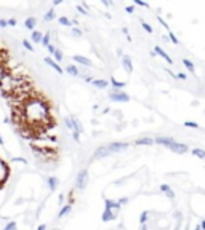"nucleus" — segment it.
I'll use <instances>...</instances> for the list:
<instances>
[{"label":"nucleus","instance_id":"1","mask_svg":"<svg viewBox=\"0 0 205 230\" xmlns=\"http://www.w3.org/2000/svg\"><path fill=\"white\" fill-rule=\"evenodd\" d=\"M19 160L26 161V160H23V158L15 155L13 150L7 145L5 136L0 131V203L3 201L7 190H8L11 181H13L15 166H16V163Z\"/></svg>","mask_w":205,"mask_h":230},{"label":"nucleus","instance_id":"2","mask_svg":"<svg viewBox=\"0 0 205 230\" xmlns=\"http://www.w3.org/2000/svg\"><path fill=\"white\" fill-rule=\"evenodd\" d=\"M108 150L111 153H119V152H124V150H127L130 147L128 142H111L109 145H106Z\"/></svg>","mask_w":205,"mask_h":230},{"label":"nucleus","instance_id":"3","mask_svg":"<svg viewBox=\"0 0 205 230\" xmlns=\"http://www.w3.org/2000/svg\"><path fill=\"white\" fill-rule=\"evenodd\" d=\"M109 99H111V101H116V102H127L130 98H128L127 93L117 90L116 93H109Z\"/></svg>","mask_w":205,"mask_h":230},{"label":"nucleus","instance_id":"4","mask_svg":"<svg viewBox=\"0 0 205 230\" xmlns=\"http://www.w3.org/2000/svg\"><path fill=\"white\" fill-rule=\"evenodd\" d=\"M168 149L175 153H188V150H189V147L186 144H181V142H176V141H173L172 144L168 145Z\"/></svg>","mask_w":205,"mask_h":230},{"label":"nucleus","instance_id":"5","mask_svg":"<svg viewBox=\"0 0 205 230\" xmlns=\"http://www.w3.org/2000/svg\"><path fill=\"white\" fill-rule=\"evenodd\" d=\"M87 179H88V171H87V169H82V171L79 173V176H77V182H76L77 189H80V190L85 189Z\"/></svg>","mask_w":205,"mask_h":230},{"label":"nucleus","instance_id":"6","mask_svg":"<svg viewBox=\"0 0 205 230\" xmlns=\"http://www.w3.org/2000/svg\"><path fill=\"white\" fill-rule=\"evenodd\" d=\"M156 54H159L160 58H164L165 61L168 62V64H173V59H172L170 56H168V54H167V51H164L159 45H156V46H154V51H151V56H156Z\"/></svg>","mask_w":205,"mask_h":230},{"label":"nucleus","instance_id":"7","mask_svg":"<svg viewBox=\"0 0 205 230\" xmlns=\"http://www.w3.org/2000/svg\"><path fill=\"white\" fill-rule=\"evenodd\" d=\"M122 66H124V69L127 70L128 74L133 72V64H132V58L128 56V54H124L122 56Z\"/></svg>","mask_w":205,"mask_h":230},{"label":"nucleus","instance_id":"8","mask_svg":"<svg viewBox=\"0 0 205 230\" xmlns=\"http://www.w3.org/2000/svg\"><path fill=\"white\" fill-rule=\"evenodd\" d=\"M116 214H117V213H114V211H111V209L106 208V209H104V213H102V216H101V219H102V222L114 221V219H116Z\"/></svg>","mask_w":205,"mask_h":230},{"label":"nucleus","instance_id":"9","mask_svg":"<svg viewBox=\"0 0 205 230\" xmlns=\"http://www.w3.org/2000/svg\"><path fill=\"white\" fill-rule=\"evenodd\" d=\"M111 155V152L108 150V147L106 145H102V147H98L96 152H95V158H102V157H108Z\"/></svg>","mask_w":205,"mask_h":230},{"label":"nucleus","instance_id":"10","mask_svg":"<svg viewBox=\"0 0 205 230\" xmlns=\"http://www.w3.org/2000/svg\"><path fill=\"white\" fill-rule=\"evenodd\" d=\"M104 203H106V208H108V209H111V211H114V213H119L120 205L117 203V201H114V200H104Z\"/></svg>","mask_w":205,"mask_h":230},{"label":"nucleus","instance_id":"11","mask_svg":"<svg viewBox=\"0 0 205 230\" xmlns=\"http://www.w3.org/2000/svg\"><path fill=\"white\" fill-rule=\"evenodd\" d=\"M160 190H162V192H164V193H165V195H167L168 198H172V200L176 197V193L173 192V190H172V187H170V185H168V184H162V185H160Z\"/></svg>","mask_w":205,"mask_h":230},{"label":"nucleus","instance_id":"12","mask_svg":"<svg viewBox=\"0 0 205 230\" xmlns=\"http://www.w3.org/2000/svg\"><path fill=\"white\" fill-rule=\"evenodd\" d=\"M156 144H160V145H165V147H168V145L173 142V137H156L154 139Z\"/></svg>","mask_w":205,"mask_h":230},{"label":"nucleus","instance_id":"13","mask_svg":"<svg viewBox=\"0 0 205 230\" xmlns=\"http://www.w3.org/2000/svg\"><path fill=\"white\" fill-rule=\"evenodd\" d=\"M136 145H152L154 144V139L152 137H140L138 141H135Z\"/></svg>","mask_w":205,"mask_h":230},{"label":"nucleus","instance_id":"14","mask_svg":"<svg viewBox=\"0 0 205 230\" xmlns=\"http://www.w3.org/2000/svg\"><path fill=\"white\" fill-rule=\"evenodd\" d=\"M45 62H47V64H48V66H51V67H53V69L56 70L58 74H63V69H61V67L58 66V64H56V62H55L51 58H45Z\"/></svg>","mask_w":205,"mask_h":230},{"label":"nucleus","instance_id":"15","mask_svg":"<svg viewBox=\"0 0 205 230\" xmlns=\"http://www.w3.org/2000/svg\"><path fill=\"white\" fill-rule=\"evenodd\" d=\"M24 26L29 30H34V27L37 26V19H35V18H27L26 21H24Z\"/></svg>","mask_w":205,"mask_h":230},{"label":"nucleus","instance_id":"16","mask_svg":"<svg viewBox=\"0 0 205 230\" xmlns=\"http://www.w3.org/2000/svg\"><path fill=\"white\" fill-rule=\"evenodd\" d=\"M72 59H74L76 62H79V64H84V66H90V64H92V62H90V59H87V58H84V56H77V54H76Z\"/></svg>","mask_w":205,"mask_h":230},{"label":"nucleus","instance_id":"17","mask_svg":"<svg viewBox=\"0 0 205 230\" xmlns=\"http://www.w3.org/2000/svg\"><path fill=\"white\" fill-rule=\"evenodd\" d=\"M90 83H92L93 86H96V88H106V86H108V82L106 80H92Z\"/></svg>","mask_w":205,"mask_h":230},{"label":"nucleus","instance_id":"18","mask_svg":"<svg viewBox=\"0 0 205 230\" xmlns=\"http://www.w3.org/2000/svg\"><path fill=\"white\" fill-rule=\"evenodd\" d=\"M42 32H39V30H32V35H31V38H32V42H42Z\"/></svg>","mask_w":205,"mask_h":230},{"label":"nucleus","instance_id":"19","mask_svg":"<svg viewBox=\"0 0 205 230\" xmlns=\"http://www.w3.org/2000/svg\"><path fill=\"white\" fill-rule=\"evenodd\" d=\"M183 64H184V66H186V69L189 70V72H192V74H194V72H196V66H194V64H192V62H191V61H189V59H183Z\"/></svg>","mask_w":205,"mask_h":230},{"label":"nucleus","instance_id":"20","mask_svg":"<svg viewBox=\"0 0 205 230\" xmlns=\"http://www.w3.org/2000/svg\"><path fill=\"white\" fill-rule=\"evenodd\" d=\"M111 83H112V86H114V88H117V90L125 88V85H127L125 82H117L116 78H111Z\"/></svg>","mask_w":205,"mask_h":230},{"label":"nucleus","instance_id":"21","mask_svg":"<svg viewBox=\"0 0 205 230\" xmlns=\"http://www.w3.org/2000/svg\"><path fill=\"white\" fill-rule=\"evenodd\" d=\"M56 18V14H55V10L51 8V10H48L45 13V16H43V19H45V21H53V19Z\"/></svg>","mask_w":205,"mask_h":230},{"label":"nucleus","instance_id":"22","mask_svg":"<svg viewBox=\"0 0 205 230\" xmlns=\"http://www.w3.org/2000/svg\"><path fill=\"white\" fill-rule=\"evenodd\" d=\"M58 22H60V24H63V26H72V21H71V19H68L66 16H61V18H58Z\"/></svg>","mask_w":205,"mask_h":230},{"label":"nucleus","instance_id":"23","mask_svg":"<svg viewBox=\"0 0 205 230\" xmlns=\"http://www.w3.org/2000/svg\"><path fill=\"white\" fill-rule=\"evenodd\" d=\"M192 155H196V157H199V158H205V150L202 149H192Z\"/></svg>","mask_w":205,"mask_h":230},{"label":"nucleus","instance_id":"24","mask_svg":"<svg viewBox=\"0 0 205 230\" xmlns=\"http://www.w3.org/2000/svg\"><path fill=\"white\" fill-rule=\"evenodd\" d=\"M68 72L72 75V77H77V75H79V70H77V67L74 66V64H69L68 66Z\"/></svg>","mask_w":205,"mask_h":230},{"label":"nucleus","instance_id":"25","mask_svg":"<svg viewBox=\"0 0 205 230\" xmlns=\"http://www.w3.org/2000/svg\"><path fill=\"white\" fill-rule=\"evenodd\" d=\"M40 43H42L43 46H48V45H50V34H45V35H43Z\"/></svg>","mask_w":205,"mask_h":230},{"label":"nucleus","instance_id":"26","mask_svg":"<svg viewBox=\"0 0 205 230\" xmlns=\"http://www.w3.org/2000/svg\"><path fill=\"white\" fill-rule=\"evenodd\" d=\"M141 26H143V29H144V30H146V32H148V34H152V27L149 26V24H148V22H146V21H141Z\"/></svg>","mask_w":205,"mask_h":230},{"label":"nucleus","instance_id":"27","mask_svg":"<svg viewBox=\"0 0 205 230\" xmlns=\"http://www.w3.org/2000/svg\"><path fill=\"white\" fill-rule=\"evenodd\" d=\"M167 32H168V35H170V40L175 43V45H178V40H176V37H175V34L172 32V29L170 27H167Z\"/></svg>","mask_w":205,"mask_h":230},{"label":"nucleus","instance_id":"28","mask_svg":"<svg viewBox=\"0 0 205 230\" xmlns=\"http://www.w3.org/2000/svg\"><path fill=\"white\" fill-rule=\"evenodd\" d=\"M148 216H149L148 211L141 213V216H140V224H146V221H148Z\"/></svg>","mask_w":205,"mask_h":230},{"label":"nucleus","instance_id":"29","mask_svg":"<svg viewBox=\"0 0 205 230\" xmlns=\"http://www.w3.org/2000/svg\"><path fill=\"white\" fill-rule=\"evenodd\" d=\"M51 54H53V56L56 58L58 61H61V59H63V53H61L60 50H56V48H55V51H53V53H51Z\"/></svg>","mask_w":205,"mask_h":230},{"label":"nucleus","instance_id":"30","mask_svg":"<svg viewBox=\"0 0 205 230\" xmlns=\"http://www.w3.org/2000/svg\"><path fill=\"white\" fill-rule=\"evenodd\" d=\"M184 126H189V128H199V123H196V122H184Z\"/></svg>","mask_w":205,"mask_h":230},{"label":"nucleus","instance_id":"31","mask_svg":"<svg viewBox=\"0 0 205 230\" xmlns=\"http://www.w3.org/2000/svg\"><path fill=\"white\" fill-rule=\"evenodd\" d=\"M133 2H135L136 5H141V7H144V8H149V3H146L144 0H133Z\"/></svg>","mask_w":205,"mask_h":230},{"label":"nucleus","instance_id":"32","mask_svg":"<svg viewBox=\"0 0 205 230\" xmlns=\"http://www.w3.org/2000/svg\"><path fill=\"white\" fill-rule=\"evenodd\" d=\"M23 45H24V48H27L29 51H34V46L29 43V40H23Z\"/></svg>","mask_w":205,"mask_h":230},{"label":"nucleus","instance_id":"33","mask_svg":"<svg viewBox=\"0 0 205 230\" xmlns=\"http://www.w3.org/2000/svg\"><path fill=\"white\" fill-rule=\"evenodd\" d=\"M7 26H16V19H15V18L7 19Z\"/></svg>","mask_w":205,"mask_h":230},{"label":"nucleus","instance_id":"34","mask_svg":"<svg viewBox=\"0 0 205 230\" xmlns=\"http://www.w3.org/2000/svg\"><path fill=\"white\" fill-rule=\"evenodd\" d=\"M71 32H72V35H76V37H80L82 35V30H79V29H76V27H74L72 30H71Z\"/></svg>","mask_w":205,"mask_h":230},{"label":"nucleus","instance_id":"35","mask_svg":"<svg viewBox=\"0 0 205 230\" xmlns=\"http://www.w3.org/2000/svg\"><path fill=\"white\" fill-rule=\"evenodd\" d=\"M176 78H180V80H186L188 75H186V74H183V72H180V74H176Z\"/></svg>","mask_w":205,"mask_h":230},{"label":"nucleus","instance_id":"36","mask_svg":"<svg viewBox=\"0 0 205 230\" xmlns=\"http://www.w3.org/2000/svg\"><path fill=\"white\" fill-rule=\"evenodd\" d=\"M77 11H80L82 14H88V11H87L84 7H80V5H77Z\"/></svg>","mask_w":205,"mask_h":230},{"label":"nucleus","instance_id":"37","mask_svg":"<svg viewBox=\"0 0 205 230\" xmlns=\"http://www.w3.org/2000/svg\"><path fill=\"white\" fill-rule=\"evenodd\" d=\"M69 211H71V206H66V208L61 211V214H60V216H64V214H68Z\"/></svg>","mask_w":205,"mask_h":230},{"label":"nucleus","instance_id":"38","mask_svg":"<svg viewBox=\"0 0 205 230\" xmlns=\"http://www.w3.org/2000/svg\"><path fill=\"white\" fill-rule=\"evenodd\" d=\"M127 201H128V198H127V197H124V198H120V200H119V201H117V203H119V205L122 206V205H124V203H127Z\"/></svg>","mask_w":205,"mask_h":230},{"label":"nucleus","instance_id":"39","mask_svg":"<svg viewBox=\"0 0 205 230\" xmlns=\"http://www.w3.org/2000/svg\"><path fill=\"white\" fill-rule=\"evenodd\" d=\"M125 11H127V13H133V11H135V7H127Z\"/></svg>","mask_w":205,"mask_h":230},{"label":"nucleus","instance_id":"40","mask_svg":"<svg viewBox=\"0 0 205 230\" xmlns=\"http://www.w3.org/2000/svg\"><path fill=\"white\" fill-rule=\"evenodd\" d=\"M0 27H7V21H5V19H0Z\"/></svg>","mask_w":205,"mask_h":230},{"label":"nucleus","instance_id":"41","mask_svg":"<svg viewBox=\"0 0 205 230\" xmlns=\"http://www.w3.org/2000/svg\"><path fill=\"white\" fill-rule=\"evenodd\" d=\"M200 229H202V230H205V219H202V221H200Z\"/></svg>","mask_w":205,"mask_h":230},{"label":"nucleus","instance_id":"42","mask_svg":"<svg viewBox=\"0 0 205 230\" xmlns=\"http://www.w3.org/2000/svg\"><path fill=\"white\" fill-rule=\"evenodd\" d=\"M61 3H63V0H53V5H55V7H56V5H61Z\"/></svg>","mask_w":205,"mask_h":230},{"label":"nucleus","instance_id":"43","mask_svg":"<svg viewBox=\"0 0 205 230\" xmlns=\"http://www.w3.org/2000/svg\"><path fill=\"white\" fill-rule=\"evenodd\" d=\"M101 2H102V3H104V5H106V7H109V5H111V3H109V0H101Z\"/></svg>","mask_w":205,"mask_h":230},{"label":"nucleus","instance_id":"44","mask_svg":"<svg viewBox=\"0 0 205 230\" xmlns=\"http://www.w3.org/2000/svg\"><path fill=\"white\" fill-rule=\"evenodd\" d=\"M122 32H124V34H127V35H128V30H127V27H122ZM128 37H130V35H128Z\"/></svg>","mask_w":205,"mask_h":230},{"label":"nucleus","instance_id":"45","mask_svg":"<svg viewBox=\"0 0 205 230\" xmlns=\"http://www.w3.org/2000/svg\"><path fill=\"white\" fill-rule=\"evenodd\" d=\"M141 230H148V225H146V224H141Z\"/></svg>","mask_w":205,"mask_h":230},{"label":"nucleus","instance_id":"46","mask_svg":"<svg viewBox=\"0 0 205 230\" xmlns=\"http://www.w3.org/2000/svg\"><path fill=\"white\" fill-rule=\"evenodd\" d=\"M196 230H202V229H200V225H197V227H196Z\"/></svg>","mask_w":205,"mask_h":230},{"label":"nucleus","instance_id":"47","mask_svg":"<svg viewBox=\"0 0 205 230\" xmlns=\"http://www.w3.org/2000/svg\"><path fill=\"white\" fill-rule=\"evenodd\" d=\"M204 160H205V158H204Z\"/></svg>","mask_w":205,"mask_h":230}]
</instances>
